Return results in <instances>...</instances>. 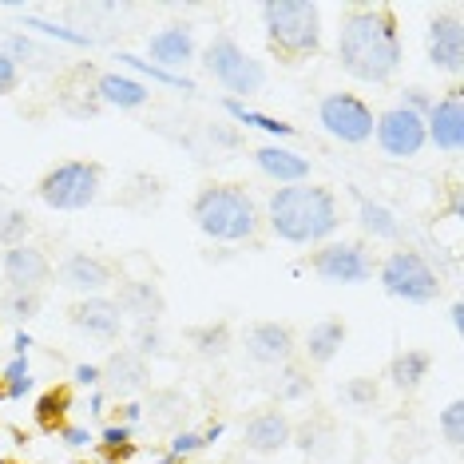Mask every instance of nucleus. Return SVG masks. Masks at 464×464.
<instances>
[{"instance_id": "f257e3e1", "label": "nucleus", "mask_w": 464, "mask_h": 464, "mask_svg": "<svg viewBox=\"0 0 464 464\" xmlns=\"http://www.w3.org/2000/svg\"><path fill=\"white\" fill-rule=\"evenodd\" d=\"M405 44H401L397 13L389 5H357L337 28V64L362 83H389L397 76Z\"/></svg>"}, {"instance_id": "f03ea898", "label": "nucleus", "mask_w": 464, "mask_h": 464, "mask_svg": "<svg viewBox=\"0 0 464 464\" xmlns=\"http://www.w3.org/2000/svg\"><path fill=\"white\" fill-rule=\"evenodd\" d=\"M266 223L274 238L290 242V246H322L342 227V207H337L330 187L294 183V187H278L270 195Z\"/></svg>"}, {"instance_id": "7ed1b4c3", "label": "nucleus", "mask_w": 464, "mask_h": 464, "mask_svg": "<svg viewBox=\"0 0 464 464\" xmlns=\"http://www.w3.org/2000/svg\"><path fill=\"white\" fill-rule=\"evenodd\" d=\"M191 218L210 242H255L262 230L258 203L238 183H207L191 203Z\"/></svg>"}, {"instance_id": "20e7f679", "label": "nucleus", "mask_w": 464, "mask_h": 464, "mask_svg": "<svg viewBox=\"0 0 464 464\" xmlns=\"http://www.w3.org/2000/svg\"><path fill=\"white\" fill-rule=\"evenodd\" d=\"M258 16L270 52L286 64H298V60L322 52V5H314V0H266V5H258Z\"/></svg>"}, {"instance_id": "39448f33", "label": "nucleus", "mask_w": 464, "mask_h": 464, "mask_svg": "<svg viewBox=\"0 0 464 464\" xmlns=\"http://www.w3.org/2000/svg\"><path fill=\"white\" fill-rule=\"evenodd\" d=\"M377 282L389 298L397 302H409V305H429L445 294V282H440L437 266L420 255V250H409V246H397L377 262Z\"/></svg>"}, {"instance_id": "423d86ee", "label": "nucleus", "mask_w": 464, "mask_h": 464, "mask_svg": "<svg viewBox=\"0 0 464 464\" xmlns=\"http://www.w3.org/2000/svg\"><path fill=\"white\" fill-rule=\"evenodd\" d=\"M36 195L48 210H64V215H72V210H88L103 195V167L92 163V160L56 163L36 183Z\"/></svg>"}, {"instance_id": "0eeeda50", "label": "nucleus", "mask_w": 464, "mask_h": 464, "mask_svg": "<svg viewBox=\"0 0 464 464\" xmlns=\"http://www.w3.org/2000/svg\"><path fill=\"white\" fill-rule=\"evenodd\" d=\"M203 68L218 88L230 92V100H250L266 88V68L255 60L235 36H215L203 48Z\"/></svg>"}, {"instance_id": "6e6552de", "label": "nucleus", "mask_w": 464, "mask_h": 464, "mask_svg": "<svg viewBox=\"0 0 464 464\" xmlns=\"http://www.w3.org/2000/svg\"><path fill=\"white\" fill-rule=\"evenodd\" d=\"M318 123L330 140L345 143V147H365L373 140L377 115L362 96H353V92H325L318 100Z\"/></svg>"}, {"instance_id": "1a4fd4ad", "label": "nucleus", "mask_w": 464, "mask_h": 464, "mask_svg": "<svg viewBox=\"0 0 464 464\" xmlns=\"http://www.w3.org/2000/svg\"><path fill=\"white\" fill-rule=\"evenodd\" d=\"M310 270L322 282H330V286H362V282H369L377 274V262L365 250V242L330 238L310 255Z\"/></svg>"}, {"instance_id": "9d476101", "label": "nucleus", "mask_w": 464, "mask_h": 464, "mask_svg": "<svg viewBox=\"0 0 464 464\" xmlns=\"http://www.w3.org/2000/svg\"><path fill=\"white\" fill-rule=\"evenodd\" d=\"M373 140L389 160H417L429 147V131H425V115H413L405 108H389L377 115L373 123Z\"/></svg>"}, {"instance_id": "9b49d317", "label": "nucleus", "mask_w": 464, "mask_h": 464, "mask_svg": "<svg viewBox=\"0 0 464 464\" xmlns=\"http://www.w3.org/2000/svg\"><path fill=\"white\" fill-rule=\"evenodd\" d=\"M425 52H429V64L437 72H445V76H460L464 72V24H460L457 8L429 20Z\"/></svg>"}, {"instance_id": "f8f14e48", "label": "nucleus", "mask_w": 464, "mask_h": 464, "mask_svg": "<svg viewBox=\"0 0 464 464\" xmlns=\"http://www.w3.org/2000/svg\"><path fill=\"white\" fill-rule=\"evenodd\" d=\"M425 131H429V143L440 155H460V147H464V88L460 83H452L445 96L429 108Z\"/></svg>"}, {"instance_id": "ddd939ff", "label": "nucleus", "mask_w": 464, "mask_h": 464, "mask_svg": "<svg viewBox=\"0 0 464 464\" xmlns=\"http://www.w3.org/2000/svg\"><path fill=\"white\" fill-rule=\"evenodd\" d=\"M242 342H246V357H250V362L266 365V369L290 365L294 353H298V334H294L286 322H255Z\"/></svg>"}, {"instance_id": "4468645a", "label": "nucleus", "mask_w": 464, "mask_h": 464, "mask_svg": "<svg viewBox=\"0 0 464 464\" xmlns=\"http://www.w3.org/2000/svg\"><path fill=\"white\" fill-rule=\"evenodd\" d=\"M147 385H151V365H147L140 353H131V350H115V353H108V362L100 365L103 397L131 401L135 393H143Z\"/></svg>"}, {"instance_id": "2eb2a0df", "label": "nucleus", "mask_w": 464, "mask_h": 464, "mask_svg": "<svg viewBox=\"0 0 464 464\" xmlns=\"http://www.w3.org/2000/svg\"><path fill=\"white\" fill-rule=\"evenodd\" d=\"M294 420L282 409H258L255 417L242 425V449L255 457H278L282 449H290Z\"/></svg>"}, {"instance_id": "dca6fc26", "label": "nucleus", "mask_w": 464, "mask_h": 464, "mask_svg": "<svg viewBox=\"0 0 464 464\" xmlns=\"http://www.w3.org/2000/svg\"><path fill=\"white\" fill-rule=\"evenodd\" d=\"M147 52H151V64L155 68L183 76V68L195 64L198 44H195L191 24H167V28H160V33L147 36Z\"/></svg>"}, {"instance_id": "f3484780", "label": "nucleus", "mask_w": 464, "mask_h": 464, "mask_svg": "<svg viewBox=\"0 0 464 464\" xmlns=\"http://www.w3.org/2000/svg\"><path fill=\"white\" fill-rule=\"evenodd\" d=\"M0 270H5L8 290H40L52 278V262L40 246L33 242H20V246H8L0 255Z\"/></svg>"}, {"instance_id": "a211bd4d", "label": "nucleus", "mask_w": 464, "mask_h": 464, "mask_svg": "<svg viewBox=\"0 0 464 464\" xmlns=\"http://www.w3.org/2000/svg\"><path fill=\"white\" fill-rule=\"evenodd\" d=\"M111 282H115V270L100 255H83L80 250V255H68L60 262V286L80 294V298H100Z\"/></svg>"}, {"instance_id": "6ab92c4d", "label": "nucleus", "mask_w": 464, "mask_h": 464, "mask_svg": "<svg viewBox=\"0 0 464 464\" xmlns=\"http://www.w3.org/2000/svg\"><path fill=\"white\" fill-rule=\"evenodd\" d=\"M68 322L76 325L80 334L96 337V342H120V334H123L120 305H115L111 298H103V294H100V298H80L68 310Z\"/></svg>"}, {"instance_id": "aec40b11", "label": "nucleus", "mask_w": 464, "mask_h": 464, "mask_svg": "<svg viewBox=\"0 0 464 464\" xmlns=\"http://www.w3.org/2000/svg\"><path fill=\"white\" fill-rule=\"evenodd\" d=\"M111 302L120 305L123 318H135V325H151L167 314V298H163L160 282H151V278H123L120 294Z\"/></svg>"}, {"instance_id": "412c9836", "label": "nucleus", "mask_w": 464, "mask_h": 464, "mask_svg": "<svg viewBox=\"0 0 464 464\" xmlns=\"http://www.w3.org/2000/svg\"><path fill=\"white\" fill-rule=\"evenodd\" d=\"M255 167L266 179H274L278 187H294V183H310V160L302 151H294L286 143H258L255 151Z\"/></svg>"}, {"instance_id": "4be33fe9", "label": "nucleus", "mask_w": 464, "mask_h": 464, "mask_svg": "<svg viewBox=\"0 0 464 464\" xmlns=\"http://www.w3.org/2000/svg\"><path fill=\"white\" fill-rule=\"evenodd\" d=\"M353 198H357V227H362L365 238H373V242H401L405 227H401V218H397L393 207H385L382 198L357 195V191H353Z\"/></svg>"}, {"instance_id": "5701e85b", "label": "nucleus", "mask_w": 464, "mask_h": 464, "mask_svg": "<svg viewBox=\"0 0 464 464\" xmlns=\"http://www.w3.org/2000/svg\"><path fill=\"white\" fill-rule=\"evenodd\" d=\"M96 100L108 103V108H120V111H135V108H147L151 92H147V83L135 80V76L103 72V76H96Z\"/></svg>"}, {"instance_id": "b1692460", "label": "nucleus", "mask_w": 464, "mask_h": 464, "mask_svg": "<svg viewBox=\"0 0 464 464\" xmlns=\"http://www.w3.org/2000/svg\"><path fill=\"white\" fill-rule=\"evenodd\" d=\"M345 337H350V330H345L342 318H322V322H314L310 334H305V345H302L305 362H310V365H330L334 357L342 353Z\"/></svg>"}, {"instance_id": "393cba45", "label": "nucleus", "mask_w": 464, "mask_h": 464, "mask_svg": "<svg viewBox=\"0 0 464 464\" xmlns=\"http://www.w3.org/2000/svg\"><path fill=\"white\" fill-rule=\"evenodd\" d=\"M290 445L298 449L302 457H310V460H330L334 452H337L334 420H325V417H310V420H302V425L294 429Z\"/></svg>"}, {"instance_id": "a878e982", "label": "nucleus", "mask_w": 464, "mask_h": 464, "mask_svg": "<svg viewBox=\"0 0 464 464\" xmlns=\"http://www.w3.org/2000/svg\"><path fill=\"white\" fill-rule=\"evenodd\" d=\"M429 369H432L429 350H401L393 362H389V382H393V389H401V393H417V389L425 385Z\"/></svg>"}, {"instance_id": "bb28decb", "label": "nucleus", "mask_w": 464, "mask_h": 464, "mask_svg": "<svg viewBox=\"0 0 464 464\" xmlns=\"http://www.w3.org/2000/svg\"><path fill=\"white\" fill-rule=\"evenodd\" d=\"M187 413H191V401H187V393H179V389H151V397L143 405V417L163 429H175Z\"/></svg>"}, {"instance_id": "cd10ccee", "label": "nucleus", "mask_w": 464, "mask_h": 464, "mask_svg": "<svg viewBox=\"0 0 464 464\" xmlns=\"http://www.w3.org/2000/svg\"><path fill=\"white\" fill-rule=\"evenodd\" d=\"M191 345L203 362H223L235 350V330H230V322H207L191 330Z\"/></svg>"}, {"instance_id": "c85d7f7f", "label": "nucleus", "mask_w": 464, "mask_h": 464, "mask_svg": "<svg viewBox=\"0 0 464 464\" xmlns=\"http://www.w3.org/2000/svg\"><path fill=\"white\" fill-rule=\"evenodd\" d=\"M223 111L230 115L235 123H242V128H258V131H266L274 143L278 140H290L294 135V123H286V120H274V115H262V111H255V108H246L242 100H223Z\"/></svg>"}, {"instance_id": "c756f323", "label": "nucleus", "mask_w": 464, "mask_h": 464, "mask_svg": "<svg viewBox=\"0 0 464 464\" xmlns=\"http://www.w3.org/2000/svg\"><path fill=\"white\" fill-rule=\"evenodd\" d=\"M0 52H5L8 60L20 68V64H28V68H48V60H52V52L48 48H40L36 40H28L24 33H5L0 36Z\"/></svg>"}, {"instance_id": "7c9ffc66", "label": "nucleus", "mask_w": 464, "mask_h": 464, "mask_svg": "<svg viewBox=\"0 0 464 464\" xmlns=\"http://www.w3.org/2000/svg\"><path fill=\"white\" fill-rule=\"evenodd\" d=\"M40 310H44L40 290H8L5 298H0V314H5L8 322H16L20 330H24L33 318H40Z\"/></svg>"}, {"instance_id": "2f4dec72", "label": "nucleus", "mask_w": 464, "mask_h": 464, "mask_svg": "<svg viewBox=\"0 0 464 464\" xmlns=\"http://www.w3.org/2000/svg\"><path fill=\"white\" fill-rule=\"evenodd\" d=\"M68 409H72L68 389H48V393L36 401V425L44 432H60L68 425Z\"/></svg>"}, {"instance_id": "473e14b6", "label": "nucleus", "mask_w": 464, "mask_h": 464, "mask_svg": "<svg viewBox=\"0 0 464 464\" xmlns=\"http://www.w3.org/2000/svg\"><path fill=\"white\" fill-rule=\"evenodd\" d=\"M270 389H274V397H278L282 405H294V401H305V397L314 393V377L305 373L302 365L290 362V365L278 369V382H274Z\"/></svg>"}, {"instance_id": "72a5a7b5", "label": "nucleus", "mask_w": 464, "mask_h": 464, "mask_svg": "<svg viewBox=\"0 0 464 464\" xmlns=\"http://www.w3.org/2000/svg\"><path fill=\"white\" fill-rule=\"evenodd\" d=\"M33 235V215L16 203H0V246H20Z\"/></svg>"}, {"instance_id": "f704fd0d", "label": "nucleus", "mask_w": 464, "mask_h": 464, "mask_svg": "<svg viewBox=\"0 0 464 464\" xmlns=\"http://www.w3.org/2000/svg\"><path fill=\"white\" fill-rule=\"evenodd\" d=\"M120 64H128L131 72H140V76L155 80V83H167V88H175V92H198V88H195V80H187V76H175V72H163V68H155L151 60L135 56V52H120Z\"/></svg>"}, {"instance_id": "c9c22d12", "label": "nucleus", "mask_w": 464, "mask_h": 464, "mask_svg": "<svg viewBox=\"0 0 464 464\" xmlns=\"http://www.w3.org/2000/svg\"><path fill=\"white\" fill-rule=\"evenodd\" d=\"M123 203L135 207V210H151L163 203V183L155 175H135L131 187L123 191Z\"/></svg>"}, {"instance_id": "e433bc0d", "label": "nucleus", "mask_w": 464, "mask_h": 464, "mask_svg": "<svg viewBox=\"0 0 464 464\" xmlns=\"http://www.w3.org/2000/svg\"><path fill=\"white\" fill-rule=\"evenodd\" d=\"M337 397H342L345 409H373L377 397H382V385L373 377H350V382L337 389Z\"/></svg>"}, {"instance_id": "4c0bfd02", "label": "nucleus", "mask_w": 464, "mask_h": 464, "mask_svg": "<svg viewBox=\"0 0 464 464\" xmlns=\"http://www.w3.org/2000/svg\"><path fill=\"white\" fill-rule=\"evenodd\" d=\"M437 425H440V437H445L449 449H460L464 445V401L460 397H452L449 405L440 409Z\"/></svg>"}, {"instance_id": "58836bf2", "label": "nucleus", "mask_w": 464, "mask_h": 464, "mask_svg": "<svg viewBox=\"0 0 464 464\" xmlns=\"http://www.w3.org/2000/svg\"><path fill=\"white\" fill-rule=\"evenodd\" d=\"M131 353H140L143 362L147 357H163L167 353V337L160 330V322H151V325H135V334H131Z\"/></svg>"}, {"instance_id": "ea45409f", "label": "nucleus", "mask_w": 464, "mask_h": 464, "mask_svg": "<svg viewBox=\"0 0 464 464\" xmlns=\"http://www.w3.org/2000/svg\"><path fill=\"white\" fill-rule=\"evenodd\" d=\"M33 365H28V357H13V362L5 365V397H24L33 393Z\"/></svg>"}, {"instance_id": "a19ab883", "label": "nucleus", "mask_w": 464, "mask_h": 464, "mask_svg": "<svg viewBox=\"0 0 464 464\" xmlns=\"http://www.w3.org/2000/svg\"><path fill=\"white\" fill-rule=\"evenodd\" d=\"M24 28H36V33H44V36H52V40H64V44H72V48H92V44H96V40H92L88 33H72V28H64V24L36 20V16H28V13H24Z\"/></svg>"}, {"instance_id": "79ce46f5", "label": "nucleus", "mask_w": 464, "mask_h": 464, "mask_svg": "<svg viewBox=\"0 0 464 464\" xmlns=\"http://www.w3.org/2000/svg\"><path fill=\"white\" fill-rule=\"evenodd\" d=\"M432 103H437V96H429V88L413 83V88L401 92V103H397V108H405V111H413V115H429Z\"/></svg>"}, {"instance_id": "37998d69", "label": "nucleus", "mask_w": 464, "mask_h": 464, "mask_svg": "<svg viewBox=\"0 0 464 464\" xmlns=\"http://www.w3.org/2000/svg\"><path fill=\"white\" fill-rule=\"evenodd\" d=\"M203 449V432H175V440H171V457L175 460H187L191 457V452H198Z\"/></svg>"}, {"instance_id": "c03bdc74", "label": "nucleus", "mask_w": 464, "mask_h": 464, "mask_svg": "<svg viewBox=\"0 0 464 464\" xmlns=\"http://www.w3.org/2000/svg\"><path fill=\"white\" fill-rule=\"evenodd\" d=\"M16 88H20V68L0 52V96H13Z\"/></svg>"}, {"instance_id": "a18cd8bd", "label": "nucleus", "mask_w": 464, "mask_h": 464, "mask_svg": "<svg viewBox=\"0 0 464 464\" xmlns=\"http://www.w3.org/2000/svg\"><path fill=\"white\" fill-rule=\"evenodd\" d=\"M72 382H76L80 389H100V365L80 362L76 369H72Z\"/></svg>"}, {"instance_id": "49530a36", "label": "nucleus", "mask_w": 464, "mask_h": 464, "mask_svg": "<svg viewBox=\"0 0 464 464\" xmlns=\"http://www.w3.org/2000/svg\"><path fill=\"white\" fill-rule=\"evenodd\" d=\"M60 437H64L72 449H88L92 440H96V437H92V432L83 429V425H64V429H60Z\"/></svg>"}, {"instance_id": "de8ad7c7", "label": "nucleus", "mask_w": 464, "mask_h": 464, "mask_svg": "<svg viewBox=\"0 0 464 464\" xmlns=\"http://www.w3.org/2000/svg\"><path fill=\"white\" fill-rule=\"evenodd\" d=\"M140 420H143V405H140V401H123V405H120V425H140Z\"/></svg>"}, {"instance_id": "09e8293b", "label": "nucleus", "mask_w": 464, "mask_h": 464, "mask_svg": "<svg viewBox=\"0 0 464 464\" xmlns=\"http://www.w3.org/2000/svg\"><path fill=\"white\" fill-rule=\"evenodd\" d=\"M210 135V143H223V147H238V135L230 131V128H207Z\"/></svg>"}, {"instance_id": "8fccbe9b", "label": "nucleus", "mask_w": 464, "mask_h": 464, "mask_svg": "<svg viewBox=\"0 0 464 464\" xmlns=\"http://www.w3.org/2000/svg\"><path fill=\"white\" fill-rule=\"evenodd\" d=\"M28 350H33V334L16 330V337H13V357H28Z\"/></svg>"}, {"instance_id": "3c124183", "label": "nucleus", "mask_w": 464, "mask_h": 464, "mask_svg": "<svg viewBox=\"0 0 464 464\" xmlns=\"http://www.w3.org/2000/svg\"><path fill=\"white\" fill-rule=\"evenodd\" d=\"M103 405H108V397H103V389H92V397H88V417H103V413H108V409H103Z\"/></svg>"}, {"instance_id": "603ef678", "label": "nucleus", "mask_w": 464, "mask_h": 464, "mask_svg": "<svg viewBox=\"0 0 464 464\" xmlns=\"http://www.w3.org/2000/svg\"><path fill=\"white\" fill-rule=\"evenodd\" d=\"M449 322H452V330H457V334H464V302L449 305Z\"/></svg>"}, {"instance_id": "864d4df0", "label": "nucleus", "mask_w": 464, "mask_h": 464, "mask_svg": "<svg viewBox=\"0 0 464 464\" xmlns=\"http://www.w3.org/2000/svg\"><path fill=\"white\" fill-rule=\"evenodd\" d=\"M223 432H227L223 420H215V425H207V432H203V449H207V445H218V437H223Z\"/></svg>"}, {"instance_id": "5fc2aeb1", "label": "nucleus", "mask_w": 464, "mask_h": 464, "mask_svg": "<svg viewBox=\"0 0 464 464\" xmlns=\"http://www.w3.org/2000/svg\"><path fill=\"white\" fill-rule=\"evenodd\" d=\"M160 464H183V460H175V457H167V460H160Z\"/></svg>"}, {"instance_id": "6e6d98bb", "label": "nucleus", "mask_w": 464, "mask_h": 464, "mask_svg": "<svg viewBox=\"0 0 464 464\" xmlns=\"http://www.w3.org/2000/svg\"><path fill=\"white\" fill-rule=\"evenodd\" d=\"M0 195H8V187H5V183H0Z\"/></svg>"}, {"instance_id": "4d7b16f0", "label": "nucleus", "mask_w": 464, "mask_h": 464, "mask_svg": "<svg viewBox=\"0 0 464 464\" xmlns=\"http://www.w3.org/2000/svg\"><path fill=\"white\" fill-rule=\"evenodd\" d=\"M5 464H8V460H5Z\"/></svg>"}]
</instances>
